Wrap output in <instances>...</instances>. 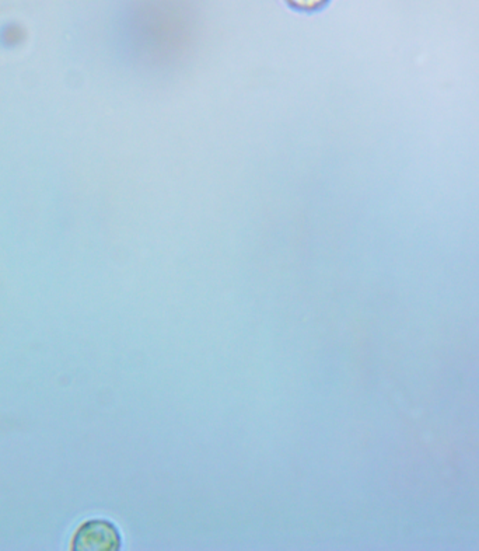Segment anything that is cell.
<instances>
[{
	"label": "cell",
	"instance_id": "cell-1",
	"mask_svg": "<svg viewBox=\"0 0 479 551\" xmlns=\"http://www.w3.org/2000/svg\"><path fill=\"white\" fill-rule=\"evenodd\" d=\"M72 549L79 551H118L122 536L115 523L107 519H90L79 526L72 540Z\"/></svg>",
	"mask_w": 479,
	"mask_h": 551
}]
</instances>
